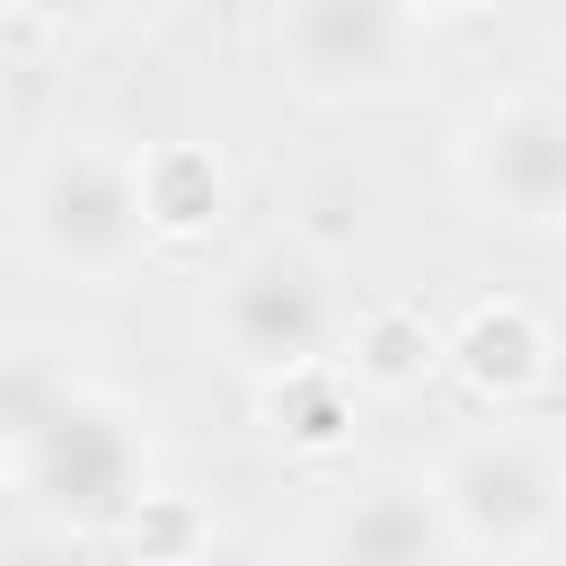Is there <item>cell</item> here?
I'll list each match as a JSON object with an SVG mask.
<instances>
[{
    "mask_svg": "<svg viewBox=\"0 0 566 566\" xmlns=\"http://www.w3.org/2000/svg\"><path fill=\"white\" fill-rule=\"evenodd\" d=\"M274 44L301 97H371L407 71L416 9L407 0H283Z\"/></svg>",
    "mask_w": 566,
    "mask_h": 566,
    "instance_id": "cell-6",
    "label": "cell"
},
{
    "mask_svg": "<svg viewBox=\"0 0 566 566\" xmlns=\"http://www.w3.org/2000/svg\"><path fill=\"white\" fill-rule=\"evenodd\" d=\"M539 548H548V566H566V504H557V522H548V539H539Z\"/></svg>",
    "mask_w": 566,
    "mask_h": 566,
    "instance_id": "cell-16",
    "label": "cell"
},
{
    "mask_svg": "<svg viewBox=\"0 0 566 566\" xmlns=\"http://www.w3.org/2000/svg\"><path fill=\"white\" fill-rule=\"evenodd\" d=\"M354 380L336 371V363H301V371H274L265 380V433L283 442V451H301V460H327V451H345V433H354Z\"/></svg>",
    "mask_w": 566,
    "mask_h": 566,
    "instance_id": "cell-11",
    "label": "cell"
},
{
    "mask_svg": "<svg viewBox=\"0 0 566 566\" xmlns=\"http://www.w3.org/2000/svg\"><path fill=\"white\" fill-rule=\"evenodd\" d=\"M354 389H371V398H398V389H416L433 363H442V327L416 310V301H371L354 327H345V354H327Z\"/></svg>",
    "mask_w": 566,
    "mask_h": 566,
    "instance_id": "cell-10",
    "label": "cell"
},
{
    "mask_svg": "<svg viewBox=\"0 0 566 566\" xmlns=\"http://www.w3.org/2000/svg\"><path fill=\"white\" fill-rule=\"evenodd\" d=\"M451 522L433 504V478H371L318 522V566H442Z\"/></svg>",
    "mask_w": 566,
    "mask_h": 566,
    "instance_id": "cell-7",
    "label": "cell"
},
{
    "mask_svg": "<svg viewBox=\"0 0 566 566\" xmlns=\"http://www.w3.org/2000/svg\"><path fill=\"white\" fill-rule=\"evenodd\" d=\"M442 363L460 371V389L469 398H486V407H522L539 380H548V363H557V336H548V318L531 310V301H469L451 327H442Z\"/></svg>",
    "mask_w": 566,
    "mask_h": 566,
    "instance_id": "cell-8",
    "label": "cell"
},
{
    "mask_svg": "<svg viewBox=\"0 0 566 566\" xmlns=\"http://www.w3.org/2000/svg\"><path fill=\"white\" fill-rule=\"evenodd\" d=\"M124 539L142 548V566H195V557L212 548V522H203V513H195L186 495H159V486H150V495L133 504Z\"/></svg>",
    "mask_w": 566,
    "mask_h": 566,
    "instance_id": "cell-12",
    "label": "cell"
},
{
    "mask_svg": "<svg viewBox=\"0 0 566 566\" xmlns=\"http://www.w3.org/2000/svg\"><path fill=\"white\" fill-rule=\"evenodd\" d=\"M460 177L486 212H504L522 230H566V106L486 97L460 124Z\"/></svg>",
    "mask_w": 566,
    "mask_h": 566,
    "instance_id": "cell-5",
    "label": "cell"
},
{
    "mask_svg": "<svg viewBox=\"0 0 566 566\" xmlns=\"http://www.w3.org/2000/svg\"><path fill=\"white\" fill-rule=\"evenodd\" d=\"M433 504L451 522V548L522 557L548 539V522L566 504V451L531 424H486L433 469Z\"/></svg>",
    "mask_w": 566,
    "mask_h": 566,
    "instance_id": "cell-3",
    "label": "cell"
},
{
    "mask_svg": "<svg viewBox=\"0 0 566 566\" xmlns=\"http://www.w3.org/2000/svg\"><path fill=\"white\" fill-rule=\"evenodd\" d=\"M212 327L221 345L274 380V371H301V363H327V336H336V301H327V274L301 256V248H256L221 274V301H212Z\"/></svg>",
    "mask_w": 566,
    "mask_h": 566,
    "instance_id": "cell-4",
    "label": "cell"
},
{
    "mask_svg": "<svg viewBox=\"0 0 566 566\" xmlns=\"http://www.w3.org/2000/svg\"><path fill=\"white\" fill-rule=\"evenodd\" d=\"M195 566H274V557H265V548H221V539H212Z\"/></svg>",
    "mask_w": 566,
    "mask_h": 566,
    "instance_id": "cell-14",
    "label": "cell"
},
{
    "mask_svg": "<svg viewBox=\"0 0 566 566\" xmlns=\"http://www.w3.org/2000/svg\"><path fill=\"white\" fill-rule=\"evenodd\" d=\"M133 186H142L150 239H203L230 212V168L203 142H150V150H133Z\"/></svg>",
    "mask_w": 566,
    "mask_h": 566,
    "instance_id": "cell-9",
    "label": "cell"
},
{
    "mask_svg": "<svg viewBox=\"0 0 566 566\" xmlns=\"http://www.w3.org/2000/svg\"><path fill=\"white\" fill-rule=\"evenodd\" d=\"M0 469L62 531H124L133 504L150 495V451H142L133 407L106 398V389H88V380H71V371L44 398V416L0 451Z\"/></svg>",
    "mask_w": 566,
    "mask_h": 566,
    "instance_id": "cell-1",
    "label": "cell"
},
{
    "mask_svg": "<svg viewBox=\"0 0 566 566\" xmlns=\"http://www.w3.org/2000/svg\"><path fill=\"white\" fill-rule=\"evenodd\" d=\"M18 18H35V27H53V35H97V27H115L133 0H9Z\"/></svg>",
    "mask_w": 566,
    "mask_h": 566,
    "instance_id": "cell-13",
    "label": "cell"
},
{
    "mask_svg": "<svg viewBox=\"0 0 566 566\" xmlns=\"http://www.w3.org/2000/svg\"><path fill=\"white\" fill-rule=\"evenodd\" d=\"M27 239L44 265L80 274V283H115L142 248H150V221H142V186H133V150H106V142H53L27 177Z\"/></svg>",
    "mask_w": 566,
    "mask_h": 566,
    "instance_id": "cell-2",
    "label": "cell"
},
{
    "mask_svg": "<svg viewBox=\"0 0 566 566\" xmlns=\"http://www.w3.org/2000/svg\"><path fill=\"white\" fill-rule=\"evenodd\" d=\"M407 9H442V18H486V9H504V0H407Z\"/></svg>",
    "mask_w": 566,
    "mask_h": 566,
    "instance_id": "cell-15",
    "label": "cell"
}]
</instances>
